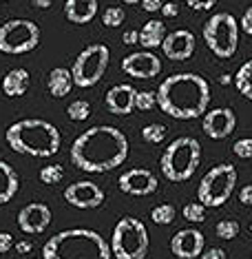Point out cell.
Segmentation results:
<instances>
[{
	"label": "cell",
	"mask_w": 252,
	"mask_h": 259,
	"mask_svg": "<svg viewBox=\"0 0 252 259\" xmlns=\"http://www.w3.org/2000/svg\"><path fill=\"white\" fill-rule=\"evenodd\" d=\"M250 233H252V224H250Z\"/></svg>",
	"instance_id": "f6af8a7d"
},
{
	"label": "cell",
	"mask_w": 252,
	"mask_h": 259,
	"mask_svg": "<svg viewBox=\"0 0 252 259\" xmlns=\"http://www.w3.org/2000/svg\"><path fill=\"white\" fill-rule=\"evenodd\" d=\"M184 220H188L192 224H201L204 220H206V206H204L201 202H190L184 206Z\"/></svg>",
	"instance_id": "f1b7e54d"
},
{
	"label": "cell",
	"mask_w": 252,
	"mask_h": 259,
	"mask_svg": "<svg viewBox=\"0 0 252 259\" xmlns=\"http://www.w3.org/2000/svg\"><path fill=\"white\" fill-rule=\"evenodd\" d=\"M215 233H217V237H221V239H234L239 235V222H234V220H221L215 226Z\"/></svg>",
	"instance_id": "4dcf8cb0"
},
{
	"label": "cell",
	"mask_w": 252,
	"mask_h": 259,
	"mask_svg": "<svg viewBox=\"0 0 252 259\" xmlns=\"http://www.w3.org/2000/svg\"><path fill=\"white\" fill-rule=\"evenodd\" d=\"M148 231L137 217H122L113 228L111 252L115 259H144L148 255Z\"/></svg>",
	"instance_id": "8992f818"
},
{
	"label": "cell",
	"mask_w": 252,
	"mask_h": 259,
	"mask_svg": "<svg viewBox=\"0 0 252 259\" xmlns=\"http://www.w3.org/2000/svg\"><path fill=\"white\" fill-rule=\"evenodd\" d=\"M67 115L71 117L73 122H84L86 117L91 115V102L86 100H75L67 107Z\"/></svg>",
	"instance_id": "4316f807"
},
{
	"label": "cell",
	"mask_w": 252,
	"mask_h": 259,
	"mask_svg": "<svg viewBox=\"0 0 252 259\" xmlns=\"http://www.w3.org/2000/svg\"><path fill=\"white\" fill-rule=\"evenodd\" d=\"M29 84H31V75L27 69H11L3 78V93L7 98H20L29 91Z\"/></svg>",
	"instance_id": "ffe728a7"
},
{
	"label": "cell",
	"mask_w": 252,
	"mask_h": 259,
	"mask_svg": "<svg viewBox=\"0 0 252 259\" xmlns=\"http://www.w3.org/2000/svg\"><path fill=\"white\" fill-rule=\"evenodd\" d=\"M20 188V178L9 162L0 160V204H7L16 197Z\"/></svg>",
	"instance_id": "44dd1931"
},
{
	"label": "cell",
	"mask_w": 252,
	"mask_h": 259,
	"mask_svg": "<svg viewBox=\"0 0 252 259\" xmlns=\"http://www.w3.org/2000/svg\"><path fill=\"white\" fill-rule=\"evenodd\" d=\"M201 162V144L195 138H177L162 153L160 168L168 182H188Z\"/></svg>",
	"instance_id": "5b68a950"
},
{
	"label": "cell",
	"mask_w": 252,
	"mask_h": 259,
	"mask_svg": "<svg viewBox=\"0 0 252 259\" xmlns=\"http://www.w3.org/2000/svg\"><path fill=\"white\" fill-rule=\"evenodd\" d=\"M5 138H7L11 151L29 157H54L62 144L60 131L56 128V124L46 120H38V117L14 122L7 128Z\"/></svg>",
	"instance_id": "277c9868"
},
{
	"label": "cell",
	"mask_w": 252,
	"mask_h": 259,
	"mask_svg": "<svg viewBox=\"0 0 252 259\" xmlns=\"http://www.w3.org/2000/svg\"><path fill=\"white\" fill-rule=\"evenodd\" d=\"M232 153L241 160H250L252 157V138H241L232 144Z\"/></svg>",
	"instance_id": "d6a6232c"
},
{
	"label": "cell",
	"mask_w": 252,
	"mask_h": 259,
	"mask_svg": "<svg viewBox=\"0 0 252 259\" xmlns=\"http://www.w3.org/2000/svg\"><path fill=\"white\" fill-rule=\"evenodd\" d=\"M124 5H137V3H142V0H122Z\"/></svg>",
	"instance_id": "ee69618b"
},
{
	"label": "cell",
	"mask_w": 252,
	"mask_h": 259,
	"mask_svg": "<svg viewBox=\"0 0 252 259\" xmlns=\"http://www.w3.org/2000/svg\"><path fill=\"white\" fill-rule=\"evenodd\" d=\"M135 98L137 91L133 84H115L109 89L104 102L113 115H131L135 111Z\"/></svg>",
	"instance_id": "ac0fdd59"
},
{
	"label": "cell",
	"mask_w": 252,
	"mask_h": 259,
	"mask_svg": "<svg viewBox=\"0 0 252 259\" xmlns=\"http://www.w3.org/2000/svg\"><path fill=\"white\" fill-rule=\"evenodd\" d=\"M117 186H120L122 193L133 197H146V195H153L160 186L157 182V175L148 168H131L126 170L124 175H120L117 180Z\"/></svg>",
	"instance_id": "7c38bea8"
},
{
	"label": "cell",
	"mask_w": 252,
	"mask_h": 259,
	"mask_svg": "<svg viewBox=\"0 0 252 259\" xmlns=\"http://www.w3.org/2000/svg\"><path fill=\"white\" fill-rule=\"evenodd\" d=\"M16 250L20 252V255H25V252H31L33 250V244L29 239H22V241H16V246H14Z\"/></svg>",
	"instance_id": "b9f144b4"
},
{
	"label": "cell",
	"mask_w": 252,
	"mask_h": 259,
	"mask_svg": "<svg viewBox=\"0 0 252 259\" xmlns=\"http://www.w3.org/2000/svg\"><path fill=\"white\" fill-rule=\"evenodd\" d=\"M40 45V29L33 20L14 18L0 25V51L9 56L29 54Z\"/></svg>",
	"instance_id": "30bf717a"
},
{
	"label": "cell",
	"mask_w": 252,
	"mask_h": 259,
	"mask_svg": "<svg viewBox=\"0 0 252 259\" xmlns=\"http://www.w3.org/2000/svg\"><path fill=\"white\" fill-rule=\"evenodd\" d=\"M239 202L243 206H252V184H245L241 191H239Z\"/></svg>",
	"instance_id": "f35d334b"
},
{
	"label": "cell",
	"mask_w": 252,
	"mask_h": 259,
	"mask_svg": "<svg viewBox=\"0 0 252 259\" xmlns=\"http://www.w3.org/2000/svg\"><path fill=\"white\" fill-rule=\"evenodd\" d=\"M195 33H190L188 29H175V31L166 33L162 42V51L168 60H188L195 54Z\"/></svg>",
	"instance_id": "e0dca14e"
},
{
	"label": "cell",
	"mask_w": 252,
	"mask_h": 259,
	"mask_svg": "<svg viewBox=\"0 0 252 259\" xmlns=\"http://www.w3.org/2000/svg\"><path fill=\"white\" fill-rule=\"evenodd\" d=\"M128 138L117 126H91L71 146V162L84 173H107L126 162Z\"/></svg>",
	"instance_id": "6da1fadb"
},
{
	"label": "cell",
	"mask_w": 252,
	"mask_h": 259,
	"mask_svg": "<svg viewBox=\"0 0 252 259\" xmlns=\"http://www.w3.org/2000/svg\"><path fill=\"white\" fill-rule=\"evenodd\" d=\"M122 71L131 78L137 80H148L160 75L162 71V60L157 58L153 51H135V54L126 56L122 60Z\"/></svg>",
	"instance_id": "5bb4252c"
},
{
	"label": "cell",
	"mask_w": 252,
	"mask_h": 259,
	"mask_svg": "<svg viewBox=\"0 0 252 259\" xmlns=\"http://www.w3.org/2000/svg\"><path fill=\"white\" fill-rule=\"evenodd\" d=\"M14 246H16V241H14V237H11L9 233H0V255L9 252Z\"/></svg>",
	"instance_id": "d590c367"
},
{
	"label": "cell",
	"mask_w": 252,
	"mask_h": 259,
	"mask_svg": "<svg viewBox=\"0 0 252 259\" xmlns=\"http://www.w3.org/2000/svg\"><path fill=\"white\" fill-rule=\"evenodd\" d=\"M186 5L195 11H210L217 5V0H186Z\"/></svg>",
	"instance_id": "836d02e7"
},
{
	"label": "cell",
	"mask_w": 252,
	"mask_h": 259,
	"mask_svg": "<svg viewBox=\"0 0 252 259\" xmlns=\"http://www.w3.org/2000/svg\"><path fill=\"white\" fill-rule=\"evenodd\" d=\"M164 3L166 0H142V9L148 11V14H155V11H160L164 7Z\"/></svg>",
	"instance_id": "8d00e7d4"
},
{
	"label": "cell",
	"mask_w": 252,
	"mask_h": 259,
	"mask_svg": "<svg viewBox=\"0 0 252 259\" xmlns=\"http://www.w3.org/2000/svg\"><path fill=\"white\" fill-rule=\"evenodd\" d=\"M234 87L243 98H248L252 102V60L243 62L239 67V71L234 73Z\"/></svg>",
	"instance_id": "cb8c5ba5"
},
{
	"label": "cell",
	"mask_w": 252,
	"mask_h": 259,
	"mask_svg": "<svg viewBox=\"0 0 252 259\" xmlns=\"http://www.w3.org/2000/svg\"><path fill=\"white\" fill-rule=\"evenodd\" d=\"M160 11H162V16H166V18H175V16H179V5L177 3H164V7Z\"/></svg>",
	"instance_id": "74e56055"
},
{
	"label": "cell",
	"mask_w": 252,
	"mask_h": 259,
	"mask_svg": "<svg viewBox=\"0 0 252 259\" xmlns=\"http://www.w3.org/2000/svg\"><path fill=\"white\" fill-rule=\"evenodd\" d=\"M201 126H204V133H206L210 140H226V138H230L232 131L237 128V115L228 107L210 109L204 113Z\"/></svg>",
	"instance_id": "4fadbf2b"
},
{
	"label": "cell",
	"mask_w": 252,
	"mask_h": 259,
	"mask_svg": "<svg viewBox=\"0 0 252 259\" xmlns=\"http://www.w3.org/2000/svg\"><path fill=\"white\" fill-rule=\"evenodd\" d=\"M111 246L97 231L67 228L42 246V259H111Z\"/></svg>",
	"instance_id": "3957f363"
},
{
	"label": "cell",
	"mask_w": 252,
	"mask_h": 259,
	"mask_svg": "<svg viewBox=\"0 0 252 259\" xmlns=\"http://www.w3.org/2000/svg\"><path fill=\"white\" fill-rule=\"evenodd\" d=\"M166 131L168 128L160 124V122H150V124H146L142 128V138H144V142H148V144H162L164 138H166Z\"/></svg>",
	"instance_id": "484cf974"
},
{
	"label": "cell",
	"mask_w": 252,
	"mask_h": 259,
	"mask_svg": "<svg viewBox=\"0 0 252 259\" xmlns=\"http://www.w3.org/2000/svg\"><path fill=\"white\" fill-rule=\"evenodd\" d=\"M164 38H166V27H164L162 20H148L139 29V45L144 49H157V47H162Z\"/></svg>",
	"instance_id": "603a6c76"
},
{
	"label": "cell",
	"mask_w": 252,
	"mask_h": 259,
	"mask_svg": "<svg viewBox=\"0 0 252 259\" xmlns=\"http://www.w3.org/2000/svg\"><path fill=\"white\" fill-rule=\"evenodd\" d=\"M237 186V168L232 164H217L199 182L197 202L206 208H219L232 197Z\"/></svg>",
	"instance_id": "52a82bcc"
},
{
	"label": "cell",
	"mask_w": 252,
	"mask_h": 259,
	"mask_svg": "<svg viewBox=\"0 0 252 259\" xmlns=\"http://www.w3.org/2000/svg\"><path fill=\"white\" fill-rule=\"evenodd\" d=\"M3 3H7V0H3Z\"/></svg>",
	"instance_id": "bcb514c9"
},
{
	"label": "cell",
	"mask_w": 252,
	"mask_h": 259,
	"mask_svg": "<svg viewBox=\"0 0 252 259\" xmlns=\"http://www.w3.org/2000/svg\"><path fill=\"white\" fill-rule=\"evenodd\" d=\"M51 224V208L42 202H31L18 213V228L27 235H40Z\"/></svg>",
	"instance_id": "9a60e30c"
},
{
	"label": "cell",
	"mask_w": 252,
	"mask_h": 259,
	"mask_svg": "<svg viewBox=\"0 0 252 259\" xmlns=\"http://www.w3.org/2000/svg\"><path fill=\"white\" fill-rule=\"evenodd\" d=\"M64 178V168L60 164H46V166L40 168V182L42 184H58Z\"/></svg>",
	"instance_id": "83f0119b"
},
{
	"label": "cell",
	"mask_w": 252,
	"mask_h": 259,
	"mask_svg": "<svg viewBox=\"0 0 252 259\" xmlns=\"http://www.w3.org/2000/svg\"><path fill=\"white\" fill-rule=\"evenodd\" d=\"M46 87H49V93H51L54 98H64V96H69V91L73 89L71 69H64V67L51 69L49 80H46Z\"/></svg>",
	"instance_id": "7402d4cb"
},
{
	"label": "cell",
	"mask_w": 252,
	"mask_h": 259,
	"mask_svg": "<svg viewBox=\"0 0 252 259\" xmlns=\"http://www.w3.org/2000/svg\"><path fill=\"white\" fill-rule=\"evenodd\" d=\"M201 259H226V250L224 248H208L201 252Z\"/></svg>",
	"instance_id": "ab89813d"
},
{
	"label": "cell",
	"mask_w": 252,
	"mask_h": 259,
	"mask_svg": "<svg viewBox=\"0 0 252 259\" xmlns=\"http://www.w3.org/2000/svg\"><path fill=\"white\" fill-rule=\"evenodd\" d=\"M111 62V54L107 45H89L86 49H82L78 58H75L71 75H73V84L82 87V89H89L95 87L99 80L104 78Z\"/></svg>",
	"instance_id": "9c48e42d"
},
{
	"label": "cell",
	"mask_w": 252,
	"mask_h": 259,
	"mask_svg": "<svg viewBox=\"0 0 252 259\" xmlns=\"http://www.w3.org/2000/svg\"><path fill=\"white\" fill-rule=\"evenodd\" d=\"M204 246H206V239H204V233L197 228L177 231L171 239V252L179 259H197L204 252Z\"/></svg>",
	"instance_id": "2e32d148"
},
{
	"label": "cell",
	"mask_w": 252,
	"mask_h": 259,
	"mask_svg": "<svg viewBox=\"0 0 252 259\" xmlns=\"http://www.w3.org/2000/svg\"><path fill=\"white\" fill-rule=\"evenodd\" d=\"M122 42H124V45H137L139 42V31H126V33H122Z\"/></svg>",
	"instance_id": "60d3db41"
},
{
	"label": "cell",
	"mask_w": 252,
	"mask_h": 259,
	"mask_svg": "<svg viewBox=\"0 0 252 259\" xmlns=\"http://www.w3.org/2000/svg\"><path fill=\"white\" fill-rule=\"evenodd\" d=\"M64 199H67V204H71L73 208L93 210L104 204V191L95 182L82 180V182H73V184H69L64 188Z\"/></svg>",
	"instance_id": "8fae6325"
},
{
	"label": "cell",
	"mask_w": 252,
	"mask_h": 259,
	"mask_svg": "<svg viewBox=\"0 0 252 259\" xmlns=\"http://www.w3.org/2000/svg\"><path fill=\"white\" fill-rule=\"evenodd\" d=\"M239 27L243 29V33H248V36H252V7H248V9L243 11L241 22H239Z\"/></svg>",
	"instance_id": "e575fe53"
},
{
	"label": "cell",
	"mask_w": 252,
	"mask_h": 259,
	"mask_svg": "<svg viewBox=\"0 0 252 259\" xmlns=\"http://www.w3.org/2000/svg\"><path fill=\"white\" fill-rule=\"evenodd\" d=\"M51 3H54V0H31V5L38 7V9H49Z\"/></svg>",
	"instance_id": "7bdbcfd3"
},
{
	"label": "cell",
	"mask_w": 252,
	"mask_h": 259,
	"mask_svg": "<svg viewBox=\"0 0 252 259\" xmlns=\"http://www.w3.org/2000/svg\"><path fill=\"white\" fill-rule=\"evenodd\" d=\"M157 104V91H137V98H135V109L139 111H150L155 109Z\"/></svg>",
	"instance_id": "1f68e13d"
},
{
	"label": "cell",
	"mask_w": 252,
	"mask_h": 259,
	"mask_svg": "<svg viewBox=\"0 0 252 259\" xmlns=\"http://www.w3.org/2000/svg\"><path fill=\"white\" fill-rule=\"evenodd\" d=\"M124 20H126V11L122 7H107L104 9V14H102V22L107 27H111V29L120 27Z\"/></svg>",
	"instance_id": "f546056e"
},
{
	"label": "cell",
	"mask_w": 252,
	"mask_h": 259,
	"mask_svg": "<svg viewBox=\"0 0 252 259\" xmlns=\"http://www.w3.org/2000/svg\"><path fill=\"white\" fill-rule=\"evenodd\" d=\"M177 217V210H175L173 204H157L153 210H150V220H153L157 226H168V224L175 222Z\"/></svg>",
	"instance_id": "d4e9b609"
},
{
	"label": "cell",
	"mask_w": 252,
	"mask_h": 259,
	"mask_svg": "<svg viewBox=\"0 0 252 259\" xmlns=\"http://www.w3.org/2000/svg\"><path fill=\"white\" fill-rule=\"evenodd\" d=\"M97 16V0H67L64 18L73 25H86Z\"/></svg>",
	"instance_id": "d6986e66"
},
{
	"label": "cell",
	"mask_w": 252,
	"mask_h": 259,
	"mask_svg": "<svg viewBox=\"0 0 252 259\" xmlns=\"http://www.w3.org/2000/svg\"><path fill=\"white\" fill-rule=\"evenodd\" d=\"M204 40H206L208 49L217 58L228 60L237 54L239 47V22L234 20L232 14L221 11V14L210 16L204 25Z\"/></svg>",
	"instance_id": "ba28073f"
},
{
	"label": "cell",
	"mask_w": 252,
	"mask_h": 259,
	"mask_svg": "<svg viewBox=\"0 0 252 259\" xmlns=\"http://www.w3.org/2000/svg\"><path fill=\"white\" fill-rule=\"evenodd\" d=\"M210 104V84L204 75L175 73L157 89V107L177 120H192L206 113Z\"/></svg>",
	"instance_id": "7a4b0ae2"
}]
</instances>
